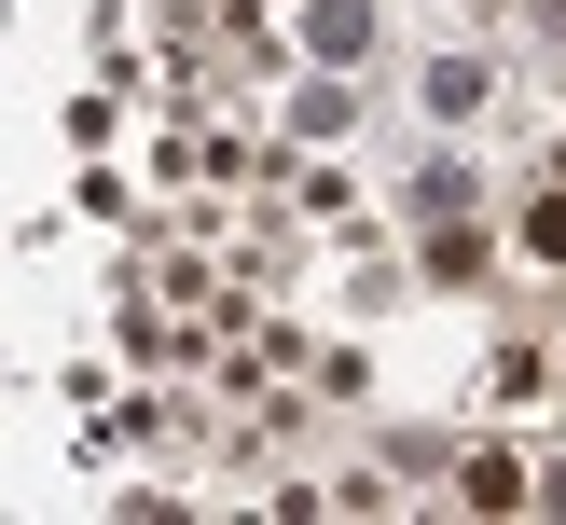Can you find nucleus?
I'll return each mask as SVG.
<instances>
[{
  "mask_svg": "<svg viewBox=\"0 0 566 525\" xmlns=\"http://www.w3.org/2000/svg\"><path fill=\"white\" fill-rule=\"evenodd\" d=\"M525 249H539V263H566V193H539V208H525Z\"/></svg>",
  "mask_w": 566,
  "mask_h": 525,
  "instance_id": "f257e3e1",
  "label": "nucleus"
},
{
  "mask_svg": "<svg viewBox=\"0 0 566 525\" xmlns=\"http://www.w3.org/2000/svg\"><path fill=\"white\" fill-rule=\"evenodd\" d=\"M525 14H539V28H553V42H566V0H525Z\"/></svg>",
  "mask_w": 566,
  "mask_h": 525,
  "instance_id": "f03ea898",
  "label": "nucleus"
},
{
  "mask_svg": "<svg viewBox=\"0 0 566 525\" xmlns=\"http://www.w3.org/2000/svg\"><path fill=\"white\" fill-rule=\"evenodd\" d=\"M553 180H566V138H553Z\"/></svg>",
  "mask_w": 566,
  "mask_h": 525,
  "instance_id": "7ed1b4c3",
  "label": "nucleus"
}]
</instances>
